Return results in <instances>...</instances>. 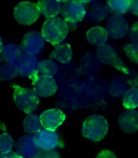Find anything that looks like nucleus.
<instances>
[{
  "label": "nucleus",
  "instance_id": "nucleus-1",
  "mask_svg": "<svg viewBox=\"0 0 138 158\" xmlns=\"http://www.w3.org/2000/svg\"><path fill=\"white\" fill-rule=\"evenodd\" d=\"M68 31L67 21L59 17L55 16L46 20L42 28V35L46 41L55 45L64 40Z\"/></svg>",
  "mask_w": 138,
  "mask_h": 158
},
{
  "label": "nucleus",
  "instance_id": "nucleus-2",
  "mask_svg": "<svg viewBox=\"0 0 138 158\" xmlns=\"http://www.w3.org/2000/svg\"><path fill=\"white\" fill-rule=\"evenodd\" d=\"M14 89V102L16 106L24 113H31L39 105V98L33 89L12 85Z\"/></svg>",
  "mask_w": 138,
  "mask_h": 158
},
{
  "label": "nucleus",
  "instance_id": "nucleus-3",
  "mask_svg": "<svg viewBox=\"0 0 138 158\" xmlns=\"http://www.w3.org/2000/svg\"><path fill=\"white\" fill-rule=\"evenodd\" d=\"M108 124L104 117L92 115L84 122L82 132L86 139L93 141H100L107 135Z\"/></svg>",
  "mask_w": 138,
  "mask_h": 158
},
{
  "label": "nucleus",
  "instance_id": "nucleus-4",
  "mask_svg": "<svg viewBox=\"0 0 138 158\" xmlns=\"http://www.w3.org/2000/svg\"><path fill=\"white\" fill-rule=\"evenodd\" d=\"M40 14L37 4L30 2L19 3L14 10L15 19L18 23L23 25H30L36 22Z\"/></svg>",
  "mask_w": 138,
  "mask_h": 158
},
{
  "label": "nucleus",
  "instance_id": "nucleus-5",
  "mask_svg": "<svg viewBox=\"0 0 138 158\" xmlns=\"http://www.w3.org/2000/svg\"><path fill=\"white\" fill-rule=\"evenodd\" d=\"M97 55L99 60L104 64L112 66L125 74H129V69L119 58L115 49L111 45L104 44L98 46L97 49Z\"/></svg>",
  "mask_w": 138,
  "mask_h": 158
},
{
  "label": "nucleus",
  "instance_id": "nucleus-6",
  "mask_svg": "<svg viewBox=\"0 0 138 158\" xmlns=\"http://www.w3.org/2000/svg\"><path fill=\"white\" fill-rule=\"evenodd\" d=\"M60 12L67 22L75 24L84 19L86 11L79 0H69L61 4Z\"/></svg>",
  "mask_w": 138,
  "mask_h": 158
},
{
  "label": "nucleus",
  "instance_id": "nucleus-7",
  "mask_svg": "<svg viewBox=\"0 0 138 158\" xmlns=\"http://www.w3.org/2000/svg\"><path fill=\"white\" fill-rule=\"evenodd\" d=\"M45 41L42 33L37 31L29 32L23 37L21 42V48L24 53L36 56L43 49Z\"/></svg>",
  "mask_w": 138,
  "mask_h": 158
},
{
  "label": "nucleus",
  "instance_id": "nucleus-8",
  "mask_svg": "<svg viewBox=\"0 0 138 158\" xmlns=\"http://www.w3.org/2000/svg\"><path fill=\"white\" fill-rule=\"evenodd\" d=\"M34 139L35 144L41 149H53L63 147L62 141L55 131L41 129L34 135Z\"/></svg>",
  "mask_w": 138,
  "mask_h": 158
},
{
  "label": "nucleus",
  "instance_id": "nucleus-9",
  "mask_svg": "<svg viewBox=\"0 0 138 158\" xmlns=\"http://www.w3.org/2000/svg\"><path fill=\"white\" fill-rule=\"evenodd\" d=\"M106 30L109 37L118 40L124 37L129 29L124 17L121 15H112L107 21Z\"/></svg>",
  "mask_w": 138,
  "mask_h": 158
},
{
  "label": "nucleus",
  "instance_id": "nucleus-10",
  "mask_svg": "<svg viewBox=\"0 0 138 158\" xmlns=\"http://www.w3.org/2000/svg\"><path fill=\"white\" fill-rule=\"evenodd\" d=\"M38 60L35 55L24 53L16 63L18 75L33 79L38 76Z\"/></svg>",
  "mask_w": 138,
  "mask_h": 158
},
{
  "label": "nucleus",
  "instance_id": "nucleus-11",
  "mask_svg": "<svg viewBox=\"0 0 138 158\" xmlns=\"http://www.w3.org/2000/svg\"><path fill=\"white\" fill-rule=\"evenodd\" d=\"M33 90L37 94L42 98L51 96L57 91V84L53 77L37 76L33 79Z\"/></svg>",
  "mask_w": 138,
  "mask_h": 158
},
{
  "label": "nucleus",
  "instance_id": "nucleus-12",
  "mask_svg": "<svg viewBox=\"0 0 138 158\" xmlns=\"http://www.w3.org/2000/svg\"><path fill=\"white\" fill-rule=\"evenodd\" d=\"M37 146L35 144L34 136L30 135H23L16 142V150L18 158H31L36 157L38 152Z\"/></svg>",
  "mask_w": 138,
  "mask_h": 158
},
{
  "label": "nucleus",
  "instance_id": "nucleus-13",
  "mask_svg": "<svg viewBox=\"0 0 138 158\" xmlns=\"http://www.w3.org/2000/svg\"><path fill=\"white\" fill-rule=\"evenodd\" d=\"M40 119L42 126L46 130L55 131L65 119V115L61 110L51 109L42 113Z\"/></svg>",
  "mask_w": 138,
  "mask_h": 158
},
{
  "label": "nucleus",
  "instance_id": "nucleus-14",
  "mask_svg": "<svg viewBox=\"0 0 138 158\" xmlns=\"http://www.w3.org/2000/svg\"><path fill=\"white\" fill-rule=\"evenodd\" d=\"M118 123L123 132L134 133L138 131V112L133 109L125 111L119 116Z\"/></svg>",
  "mask_w": 138,
  "mask_h": 158
},
{
  "label": "nucleus",
  "instance_id": "nucleus-15",
  "mask_svg": "<svg viewBox=\"0 0 138 158\" xmlns=\"http://www.w3.org/2000/svg\"><path fill=\"white\" fill-rule=\"evenodd\" d=\"M23 53L21 46L14 44H7L0 53V62L16 64L22 56Z\"/></svg>",
  "mask_w": 138,
  "mask_h": 158
},
{
  "label": "nucleus",
  "instance_id": "nucleus-16",
  "mask_svg": "<svg viewBox=\"0 0 138 158\" xmlns=\"http://www.w3.org/2000/svg\"><path fill=\"white\" fill-rule=\"evenodd\" d=\"M61 4L58 0H38L37 6L46 19L57 16L60 12Z\"/></svg>",
  "mask_w": 138,
  "mask_h": 158
},
{
  "label": "nucleus",
  "instance_id": "nucleus-17",
  "mask_svg": "<svg viewBox=\"0 0 138 158\" xmlns=\"http://www.w3.org/2000/svg\"><path fill=\"white\" fill-rule=\"evenodd\" d=\"M108 37L107 30L102 27L92 28L86 34L87 39L90 44L98 47L105 44Z\"/></svg>",
  "mask_w": 138,
  "mask_h": 158
},
{
  "label": "nucleus",
  "instance_id": "nucleus-18",
  "mask_svg": "<svg viewBox=\"0 0 138 158\" xmlns=\"http://www.w3.org/2000/svg\"><path fill=\"white\" fill-rule=\"evenodd\" d=\"M53 45L54 49L52 52V57L63 64L70 62L72 58V51L69 45L67 44H58Z\"/></svg>",
  "mask_w": 138,
  "mask_h": 158
},
{
  "label": "nucleus",
  "instance_id": "nucleus-19",
  "mask_svg": "<svg viewBox=\"0 0 138 158\" xmlns=\"http://www.w3.org/2000/svg\"><path fill=\"white\" fill-rule=\"evenodd\" d=\"M22 126L28 134L35 135L41 130L42 123L40 118L33 113H28L24 117Z\"/></svg>",
  "mask_w": 138,
  "mask_h": 158
},
{
  "label": "nucleus",
  "instance_id": "nucleus-20",
  "mask_svg": "<svg viewBox=\"0 0 138 158\" xmlns=\"http://www.w3.org/2000/svg\"><path fill=\"white\" fill-rule=\"evenodd\" d=\"M108 12L107 6L101 2H95L90 7L88 15L93 22L100 23L106 19Z\"/></svg>",
  "mask_w": 138,
  "mask_h": 158
},
{
  "label": "nucleus",
  "instance_id": "nucleus-21",
  "mask_svg": "<svg viewBox=\"0 0 138 158\" xmlns=\"http://www.w3.org/2000/svg\"><path fill=\"white\" fill-rule=\"evenodd\" d=\"M129 0H107L108 11L112 15H122L129 9Z\"/></svg>",
  "mask_w": 138,
  "mask_h": 158
},
{
  "label": "nucleus",
  "instance_id": "nucleus-22",
  "mask_svg": "<svg viewBox=\"0 0 138 158\" xmlns=\"http://www.w3.org/2000/svg\"><path fill=\"white\" fill-rule=\"evenodd\" d=\"M123 105L126 109H135L138 107V87L127 89L123 95Z\"/></svg>",
  "mask_w": 138,
  "mask_h": 158
},
{
  "label": "nucleus",
  "instance_id": "nucleus-23",
  "mask_svg": "<svg viewBox=\"0 0 138 158\" xmlns=\"http://www.w3.org/2000/svg\"><path fill=\"white\" fill-rule=\"evenodd\" d=\"M18 75L16 64L6 62L0 66V80L9 81Z\"/></svg>",
  "mask_w": 138,
  "mask_h": 158
},
{
  "label": "nucleus",
  "instance_id": "nucleus-24",
  "mask_svg": "<svg viewBox=\"0 0 138 158\" xmlns=\"http://www.w3.org/2000/svg\"><path fill=\"white\" fill-rule=\"evenodd\" d=\"M108 91L113 98H119L125 94L127 91V86L122 78H116L109 85Z\"/></svg>",
  "mask_w": 138,
  "mask_h": 158
},
{
  "label": "nucleus",
  "instance_id": "nucleus-25",
  "mask_svg": "<svg viewBox=\"0 0 138 158\" xmlns=\"http://www.w3.org/2000/svg\"><path fill=\"white\" fill-rule=\"evenodd\" d=\"M58 68L56 64L51 60L41 61L38 64V72L42 76L53 77L57 73Z\"/></svg>",
  "mask_w": 138,
  "mask_h": 158
},
{
  "label": "nucleus",
  "instance_id": "nucleus-26",
  "mask_svg": "<svg viewBox=\"0 0 138 158\" xmlns=\"http://www.w3.org/2000/svg\"><path fill=\"white\" fill-rule=\"evenodd\" d=\"M14 140L10 135L3 133L0 135V153H6L12 150Z\"/></svg>",
  "mask_w": 138,
  "mask_h": 158
},
{
  "label": "nucleus",
  "instance_id": "nucleus-27",
  "mask_svg": "<svg viewBox=\"0 0 138 158\" xmlns=\"http://www.w3.org/2000/svg\"><path fill=\"white\" fill-rule=\"evenodd\" d=\"M123 50L130 60L134 63L138 64V45L131 43L123 47Z\"/></svg>",
  "mask_w": 138,
  "mask_h": 158
},
{
  "label": "nucleus",
  "instance_id": "nucleus-28",
  "mask_svg": "<svg viewBox=\"0 0 138 158\" xmlns=\"http://www.w3.org/2000/svg\"><path fill=\"white\" fill-rule=\"evenodd\" d=\"M36 157L37 158H59L58 153L53 149H38Z\"/></svg>",
  "mask_w": 138,
  "mask_h": 158
},
{
  "label": "nucleus",
  "instance_id": "nucleus-29",
  "mask_svg": "<svg viewBox=\"0 0 138 158\" xmlns=\"http://www.w3.org/2000/svg\"><path fill=\"white\" fill-rule=\"evenodd\" d=\"M129 36L132 44L138 45V23H134L129 30Z\"/></svg>",
  "mask_w": 138,
  "mask_h": 158
},
{
  "label": "nucleus",
  "instance_id": "nucleus-30",
  "mask_svg": "<svg viewBox=\"0 0 138 158\" xmlns=\"http://www.w3.org/2000/svg\"><path fill=\"white\" fill-rule=\"evenodd\" d=\"M129 10L134 15L138 16V0H129Z\"/></svg>",
  "mask_w": 138,
  "mask_h": 158
},
{
  "label": "nucleus",
  "instance_id": "nucleus-31",
  "mask_svg": "<svg viewBox=\"0 0 138 158\" xmlns=\"http://www.w3.org/2000/svg\"><path fill=\"white\" fill-rule=\"evenodd\" d=\"M97 158H117L115 154L109 150H103L98 154Z\"/></svg>",
  "mask_w": 138,
  "mask_h": 158
},
{
  "label": "nucleus",
  "instance_id": "nucleus-32",
  "mask_svg": "<svg viewBox=\"0 0 138 158\" xmlns=\"http://www.w3.org/2000/svg\"><path fill=\"white\" fill-rule=\"evenodd\" d=\"M0 158H18V157L16 153L10 151V152L0 154Z\"/></svg>",
  "mask_w": 138,
  "mask_h": 158
},
{
  "label": "nucleus",
  "instance_id": "nucleus-33",
  "mask_svg": "<svg viewBox=\"0 0 138 158\" xmlns=\"http://www.w3.org/2000/svg\"><path fill=\"white\" fill-rule=\"evenodd\" d=\"M127 83L132 87H138V74L134 78L127 81Z\"/></svg>",
  "mask_w": 138,
  "mask_h": 158
},
{
  "label": "nucleus",
  "instance_id": "nucleus-34",
  "mask_svg": "<svg viewBox=\"0 0 138 158\" xmlns=\"http://www.w3.org/2000/svg\"><path fill=\"white\" fill-rule=\"evenodd\" d=\"M79 1L82 3H88L89 2H91L93 0H79Z\"/></svg>",
  "mask_w": 138,
  "mask_h": 158
},
{
  "label": "nucleus",
  "instance_id": "nucleus-35",
  "mask_svg": "<svg viewBox=\"0 0 138 158\" xmlns=\"http://www.w3.org/2000/svg\"><path fill=\"white\" fill-rule=\"evenodd\" d=\"M3 44H2V39H1V37H0V53L2 52V49H3Z\"/></svg>",
  "mask_w": 138,
  "mask_h": 158
},
{
  "label": "nucleus",
  "instance_id": "nucleus-36",
  "mask_svg": "<svg viewBox=\"0 0 138 158\" xmlns=\"http://www.w3.org/2000/svg\"><path fill=\"white\" fill-rule=\"evenodd\" d=\"M58 1L60 2H66L69 1V0H58Z\"/></svg>",
  "mask_w": 138,
  "mask_h": 158
},
{
  "label": "nucleus",
  "instance_id": "nucleus-37",
  "mask_svg": "<svg viewBox=\"0 0 138 158\" xmlns=\"http://www.w3.org/2000/svg\"><path fill=\"white\" fill-rule=\"evenodd\" d=\"M31 158H37V157H31Z\"/></svg>",
  "mask_w": 138,
  "mask_h": 158
}]
</instances>
